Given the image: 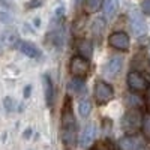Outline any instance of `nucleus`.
I'll use <instances>...</instances> for the list:
<instances>
[{"label":"nucleus","instance_id":"24","mask_svg":"<svg viewBox=\"0 0 150 150\" xmlns=\"http://www.w3.org/2000/svg\"><path fill=\"white\" fill-rule=\"evenodd\" d=\"M44 2H45V0H30V2L26 5V8H27V9H36V8H41V6L44 5Z\"/></svg>","mask_w":150,"mask_h":150},{"label":"nucleus","instance_id":"23","mask_svg":"<svg viewBox=\"0 0 150 150\" xmlns=\"http://www.w3.org/2000/svg\"><path fill=\"white\" fill-rule=\"evenodd\" d=\"M3 105H5V110H6L8 112H11V111H14L15 102H14V99H12L11 96H6V98L3 99Z\"/></svg>","mask_w":150,"mask_h":150},{"label":"nucleus","instance_id":"15","mask_svg":"<svg viewBox=\"0 0 150 150\" xmlns=\"http://www.w3.org/2000/svg\"><path fill=\"white\" fill-rule=\"evenodd\" d=\"M69 87V92L74 95V96H80V95H84L86 93V83L84 80H80V78H72L68 84Z\"/></svg>","mask_w":150,"mask_h":150},{"label":"nucleus","instance_id":"7","mask_svg":"<svg viewBox=\"0 0 150 150\" xmlns=\"http://www.w3.org/2000/svg\"><path fill=\"white\" fill-rule=\"evenodd\" d=\"M126 83H128V87L131 89V92L134 93H141L149 89L147 78L140 71H131L126 77Z\"/></svg>","mask_w":150,"mask_h":150},{"label":"nucleus","instance_id":"3","mask_svg":"<svg viewBox=\"0 0 150 150\" xmlns=\"http://www.w3.org/2000/svg\"><path fill=\"white\" fill-rule=\"evenodd\" d=\"M69 72L72 78L86 80L90 74V60L80 54H75L69 62Z\"/></svg>","mask_w":150,"mask_h":150},{"label":"nucleus","instance_id":"4","mask_svg":"<svg viewBox=\"0 0 150 150\" xmlns=\"http://www.w3.org/2000/svg\"><path fill=\"white\" fill-rule=\"evenodd\" d=\"M93 95H95V99H96V104L99 107H102V105H107L111 99L114 98V89H112V86L108 84L107 81L99 80L95 84Z\"/></svg>","mask_w":150,"mask_h":150},{"label":"nucleus","instance_id":"12","mask_svg":"<svg viewBox=\"0 0 150 150\" xmlns=\"http://www.w3.org/2000/svg\"><path fill=\"white\" fill-rule=\"evenodd\" d=\"M95 132H96V126H95V123L93 122H89L84 126L81 135H80V146L81 147H87V146H90V143L93 141L95 138Z\"/></svg>","mask_w":150,"mask_h":150},{"label":"nucleus","instance_id":"18","mask_svg":"<svg viewBox=\"0 0 150 150\" xmlns=\"http://www.w3.org/2000/svg\"><path fill=\"white\" fill-rule=\"evenodd\" d=\"M105 30V20L104 18H96L92 24V33L95 38H99V41H101V36Z\"/></svg>","mask_w":150,"mask_h":150},{"label":"nucleus","instance_id":"2","mask_svg":"<svg viewBox=\"0 0 150 150\" xmlns=\"http://www.w3.org/2000/svg\"><path fill=\"white\" fill-rule=\"evenodd\" d=\"M143 112L138 108H129L125 116L122 117V129L126 135H137V132L141 131L143 123Z\"/></svg>","mask_w":150,"mask_h":150},{"label":"nucleus","instance_id":"8","mask_svg":"<svg viewBox=\"0 0 150 150\" xmlns=\"http://www.w3.org/2000/svg\"><path fill=\"white\" fill-rule=\"evenodd\" d=\"M119 149L120 150H146V146H144V141L138 138L137 135H126L123 138H120Z\"/></svg>","mask_w":150,"mask_h":150},{"label":"nucleus","instance_id":"11","mask_svg":"<svg viewBox=\"0 0 150 150\" xmlns=\"http://www.w3.org/2000/svg\"><path fill=\"white\" fill-rule=\"evenodd\" d=\"M42 84H44V95H45V104L47 107H53L54 102V84L50 75H42Z\"/></svg>","mask_w":150,"mask_h":150},{"label":"nucleus","instance_id":"16","mask_svg":"<svg viewBox=\"0 0 150 150\" xmlns=\"http://www.w3.org/2000/svg\"><path fill=\"white\" fill-rule=\"evenodd\" d=\"M104 6V0H84V12L86 14H96Z\"/></svg>","mask_w":150,"mask_h":150},{"label":"nucleus","instance_id":"26","mask_svg":"<svg viewBox=\"0 0 150 150\" xmlns=\"http://www.w3.org/2000/svg\"><path fill=\"white\" fill-rule=\"evenodd\" d=\"M0 21H2V23H11L12 21V17L8 14V12H0Z\"/></svg>","mask_w":150,"mask_h":150},{"label":"nucleus","instance_id":"30","mask_svg":"<svg viewBox=\"0 0 150 150\" xmlns=\"http://www.w3.org/2000/svg\"><path fill=\"white\" fill-rule=\"evenodd\" d=\"M30 134H32V129L30 128L26 129V131H24V138H30Z\"/></svg>","mask_w":150,"mask_h":150},{"label":"nucleus","instance_id":"29","mask_svg":"<svg viewBox=\"0 0 150 150\" xmlns=\"http://www.w3.org/2000/svg\"><path fill=\"white\" fill-rule=\"evenodd\" d=\"M144 102L147 105H150V86H149V89L146 90V96H144Z\"/></svg>","mask_w":150,"mask_h":150},{"label":"nucleus","instance_id":"25","mask_svg":"<svg viewBox=\"0 0 150 150\" xmlns=\"http://www.w3.org/2000/svg\"><path fill=\"white\" fill-rule=\"evenodd\" d=\"M141 12L144 15L150 17V0H143L141 2Z\"/></svg>","mask_w":150,"mask_h":150},{"label":"nucleus","instance_id":"1","mask_svg":"<svg viewBox=\"0 0 150 150\" xmlns=\"http://www.w3.org/2000/svg\"><path fill=\"white\" fill-rule=\"evenodd\" d=\"M77 135H78L77 119L74 114L71 99L66 98L63 108H62V141H63L68 150L77 146Z\"/></svg>","mask_w":150,"mask_h":150},{"label":"nucleus","instance_id":"6","mask_svg":"<svg viewBox=\"0 0 150 150\" xmlns=\"http://www.w3.org/2000/svg\"><path fill=\"white\" fill-rule=\"evenodd\" d=\"M129 24H131V29L135 33V36H144L147 33V23L144 18V14L138 9H132L129 12Z\"/></svg>","mask_w":150,"mask_h":150},{"label":"nucleus","instance_id":"28","mask_svg":"<svg viewBox=\"0 0 150 150\" xmlns=\"http://www.w3.org/2000/svg\"><path fill=\"white\" fill-rule=\"evenodd\" d=\"M0 5H2L3 8H6V9L12 8V2H11V0H0Z\"/></svg>","mask_w":150,"mask_h":150},{"label":"nucleus","instance_id":"19","mask_svg":"<svg viewBox=\"0 0 150 150\" xmlns=\"http://www.w3.org/2000/svg\"><path fill=\"white\" fill-rule=\"evenodd\" d=\"M2 42L6 45V47H15L20 44L18 41V36L15 32H5L3 36H2Z\"/></svg>","mask_w":150,"mask_h":150},{"label":"nucleus","instance_id":"20","mask_svg":"<svg viewBox=\"0 0 150 150\" xmlns=\"http://www.w3.org/2000/svg\"><path fill=\"white\" fill-rule=\"evenodd\" d=\"M141 132L146 140H150V112H146L143 116V123H141Z\"/></svg>","mask_w":150,"mask_h":150},{"label":"nucleus","instance_id":"13","mask_svg":"<svg viewBox=\"0 0 150 150\" xmlns=\"http://www.w3.org/2000/svg\"><path fill=\"white\" fill-rule=\"evenodd\" d=\"M18 48H20V51H21L24 56H27V57H30V59H38V57H41L39 48H38L35 44H32V42L21 41V42L18 44Z\"/></svg>","mask_w":150,"mask_h":150},{"label":"nucleus","instance_id":"31","mask_svg":"<svg viewBox=\"0 0 150 150\" xmlns=\"http://www.w3.org/2000/svg\"><path fill=\"white\" fill-rule=\"evenodd\" d=\"M35 26H41V20L36 18V20H35Z\"/></svg>","mask_w":150,"mask_h":150},{"label":"nucleus","instance_id":"9","mask_svg":"<svg viewBox=\"0 0 150 150\" xmlns=\"http://www.w3.org/2000/svg\"><path fill=\"white\" fill-rule=\"evenodd\" d=\"M123 66V59L120 56H112L108 59V62L104 66V75L105 77H116V75L122 71Z\"/></svg>","mask_w":150,"mask_h":150},{"label":"nucleus","instance_id":"22","mask_svg":"<svg viewBox=\"0 0 150 150\" xmlns=\"http://www.w3.org/2000/svg\"><path fill=\"white\" fill-rule=\"evenodd\" d=\"M111 129H112V120L110 117H104L102 119V132H104V135H108Z\"/></svg>","mask_w":150,"mask_h":150},{"label":"nucleus","instance_id":"10","mask_svg":"<svg viewBox=\"0 0 150 150\" xmlns=\"http://www.w3.org/2000/svg\"><path fill=\"white\" fill-rule=\"evenodd\" d=\"M75 47H77V51L80 56L86 57V59H92L93 56V44L90 39H86V38H80V39L75 41Z\"/></svg>","mask_w":150,"mask_h":150},{"label":"nucleus","instance_id":"5","mask_svg":"<svg viewBox=\"0 0 150 150\" xmlns=\"http://www.w3.org/2000/svg\"><path fill=\"white\" fill-rule=\"evenodd\" d=\"M108 44L111 48L117 50V51H123L126 53L129 51L131 48V39H129V35L123 30H117V32H112L108 36Z\"/></svg>","mask_w":150,"mask_h":150},{"label":"nucleus","instance_id":"14","mask_svg":"<svg viewBox=\"0 0 150 150\" xmlns=\"http://www.w3.org/2000/svg\"><path fill=\"white\" fill-rule=\"evenodd\" d=\"M120 8V0H104V14L107 18H114Z\"/></svg>","mask_w":150,"mask_h":150},{"label":"nucleus","instance_id":"21","mask_svg":"<svg viewBox=\"0 0 150 150\" xmlns=\"http://www.w3.org/2000/svg\"><path fill=\"white\" fill-rule=\"evenodd\" d=\"M63 18H65V6L56 8L54 15H53V24H54V26H57V27H60L62 23H63Z\"/></svg>","mask_w":150,"mask_h":150},{"label":"nucleus","instance_id":"32","mask_svg":"<svg viewBox=\"0 0 150 150\" xmlns=\"http://www.w3.org/2000/svg\"><path fill=\"white\" fill-rule=\"evenodd\" d=\"M89 150H101V149H99V146H93V147H90Z\"/></svg>","mask_w":150,"mask_h":150},{"label":"nucleus","instance_id":"27","mask_svg":"<svg viewBox=\"0 0 150 150\" xmlns=\"http://www.w3.org/2000/svg\"><path fill=\"white\" fill-rule=\"evenodd\" d=\"M30 93H32V86L29 84V86H26V89H24V99H27L29 96H30Z\"/></svg>","mask_w":150,"mask_h":150},{"label":"nucleus","instance_id":"17","mask_svg":"<svg viewBox=\"0 0 150 150\" xmlns=\"http://www.w3.org/2000/svg\"><path fill=\"white\" fill-rule=\"evenodd\" d=\"M78 111H80V116L81 117H89L90 112H92V102L89 98H83L80 104H78Z\"/></svg>","mask_w":150,"mask_h":150}]
</instances>
